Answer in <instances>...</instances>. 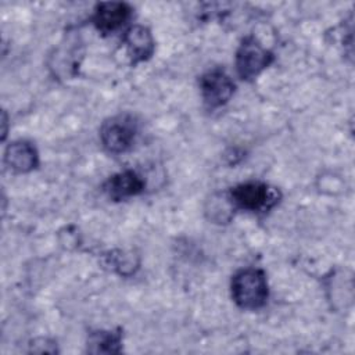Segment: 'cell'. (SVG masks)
<instances>
[{
    "label": "cell",
    "mask_w": 355,
    "mask_h": 355,
    "mask_svg": "<svg viewBox=\"0 0 355 355\" xmlns=\"http://www.w3.org/2000/svg\"><path fill=\"white\" fill-rule=\"evenodd\" d=\"M230 295L240 309H261L269 298L266 273L259 268L239 269L230 279Z\"/></svg>",
    "instance_id": "cell-1"
},
{
    "label": "cell",
    "mask_w": 355,
    "mask_h": 355,
    "mask_svg": "<svg viewBox=\"0 0 355 355\" xmlns=\"http://www.w3.org/2000/svg\"><path fill=\"white\" fill-rule=\"evenodd\" d=\"M227 196L234 209L247 212H266L282 198V194L276 187L259 180L239 183L229 189Z\"/></svg>",
    "instance_id": "cell-2"
},
{
    "label": "cell",
    "mask_w": 355,
    "mask_h": 355,
    "mask_svg": "<svg viewBox=\"0 0 355 355\" xmlns=\"http://www.w3.org/2000/svg\"><path fill=\"white\" fill-rule=\"evenodd\" d=\"M137 121L123 112L107 118L100 126V141L111 154H122L133 147L137 136Z\"/></svg>",
    "instance_id": "cell-3"
},
{
    "label": "cell",
    "mask_w": 355,
    "mask_h": 355,
    "mask_svg": "<svg viewBox=\"0 0 355 355\" xmlns=\"http://www.w3.org/2000/svg\"><path fill=\"white\" fill-rule=\"evenodd\" d=\"M273 60V53L263 47L255 36H245L236 51V72L241 80L251 82L259 76Z\"/></svg>",
    "instance_id": "cell-4"
},
{
    "label": "cell",
    "mask_w": 355,
    "mask_h": 355,
    "mask_svg": "<svg viewBox=\"0 0 355 355\" xmlns=\"http://www.w3.org/2000/svg\"><path fill=\"white\" fill-rule=\"evenodd\" d=\"M198 85L202 103L208 110H216L227 104L236 90L233 79L222 67H215L204 72L200 76Z\"/></svg>",
    "instance_id": "cell-5"
},
{
    "label": "cell",
    "mask_w": 355,
    "mask_h": 355,
    "mask_svg": "<svg viewBox=\"0 0 355 355\" xmlns=\"http://www.w3.org/2000/svg\"><path fill=\"white\" fill-rule=\"evenodd\" d=\"M132 11V7L123 1H101L96 4L90 21L105 36L121 29L130 19Z\"/></svg>",
    "instance_id": "cell-6"
},
{
    "label": "cell",
    "mask_w": 355,
    "mask_h": 355,
    "mask_svg": "<svg viewBox=\"0 0 355 355\" xmlns=\"http://www.w3.org/2000/svg\"><path fill=\"white\" fill-rule=\"evenodd\" d=\"M146 180L133 169L114 173L103 183V191L112 201H122L144 191Z\"/></svg>",
    "instance_id": "cell-7"
},
{
    "label": "cell",
    "mask_w": 355,
    "mask_h": 355,
    "mask_svg": "<svg viewBox=\"0 0 355 355\" xmlns=\"http://www.w3.org/2000/svg\"><path fill=\"white\" fill-rule=\"evenodd\" d=\"M122 42L133 67L139 62L148 61L155 51V40L153 33L144 25H132L128 28L123 33Z\"/></svg>",
    "instance_id": "cell-8"
},
{
    "label": "cell",
    "mask_w": 355,
    "mask_h": 355,
    "mask_svg": "<svg viewBox=\"0 0 355 355\" xmlns=\"http://www.w3.org/2000/svg\"><path fill=\"white\" fill-rule=\"evenodd\" d=\"M4 162L15 173H28L37 168L39 153L31 141L15 140L6 147Z\"/></svg>",
    "instance_id": "cell-9"
},
{
    "label": "cell",
    "mask_w": 355,
    "mask_h": 355,
    "mask_svg": "<svg viewBox=\"0 0 355 355\" xmlns=\"http://www.w3.org/2000/svg\"><path fill=\"white\" fill-rule=\"evenodd\" d=\"M86 347L92 354H118L122 349V331L121 329L90 331Z\"/></svg>",
    "instance_id": "cell-10"
},
{
    "label": "cell",
    "mask_w": 355,
    "mask_h": 355,
    "mask_svg": "<svg viewBox=\"0 0 355 355\" xmlns=\"http://www.w3.org/2000/svg\"><path fill=\"white\" fill-rule=\"evenodd\" d=\"M234 208L229 200L227 193L214 194L207 204L205 212L208 218L215 223H229L233 218Z\"/></svg>",
    "instance_id": "cell-11"
},
{
    "label": "cell",
    "mask_w": 355,
    "mask_h": 355,
    "mask_svg": "<svg viewBox=\"0 0 355 355\" xmlns=\"http://www.w3.org/2000/svg\"><path fill=\"white\" fill-rule=\"evenodd\" d=\"M105 257V265L111 266L112 270L118 272L122 276H129L135 272V268H137V262H135L132 255L125 254L123 251H110Z\"/></svg>",
    "instance_id": "cell-12"
},
{
    "label": "cell",
    "mask_w": 355,
    "mask_h": 355,
    "mask_svg": "<svg viewBox=\"0 0 355 355\" xmlns=\"http://www.w3.org/2000/svg\"><path fill=\"white\" fill-rule=\"evenodd\" d=\"M29 351L31 352H39V354H55L58 352L57 349V343L49 337H37L33 338L29 343Z\"/></svg>",
    "instance_id": "cell-13"
},
{
    "label": "cell",
    "mask_w": 355,
    "mask_h": 355,
    "mask_svg": "<svg viewBox=\"0 0 355 355\" xmlns=\"http://www.w3.org/2000/svg\"><path fill=\"white\" fill-rule=\"evenodd\" d=\"M1 122H3V140L6 139V135H7V114H6V111H3V116H1Z\"/></svg>",
    "instance_id": "cell-14"
}]
</instances>
